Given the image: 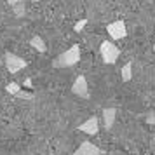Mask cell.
<instances>
[{
    "label": "cell",
    "instance_id": "obj_1",
    "mask_svg": "<svg viewBox=\"0 0 155 155\" xmlns=\"http://www.w3.org/2000/svg\"><path fill=\"white\" fill-rule=\"evenodd\" d=\"M80 61V45L78 44H73L68 51L61 52L59 56L52 61V66L54 68H68V66H73Z\"/></svg>",
    "mask_w": 155,
    "mask_h": 155
},
{
    "label": "cell",
    "instance_id": "obj_2",
    "mask_svg": "<svg viewBox=\"0 0 155 155\" xmlns=\"http://www.w3.org/2000/svg\"><path fill=\"white\" fill-rule=\"evenodd\" d=\"M99 54H101L103 63L113 64V63H117V59L120 56V49L113 42L105 40V42H101V45H99Z\"/></svg>",
    "mask_w": 155,
    "mask_h": 155
},
{
    "label": "cell",
    "instance_id": "obj_3",
    "mask_svg": "<svg viewBox=\"0 0 155 155\" xmlns=\"http://www.w3.org/2000/svg\"><path fill=\"white\" fill-rule=\"evenodd\" d=\"M71 92L78 96L80 99H89L91 98V91H89V85H87V80H85L84 75H78L75 78V82L71 85Z\"/></svg>",
    "mask_w": 155,
    "mask_h": 155
},
{
    "label": "cell",
    "instance_id": "obj_4",
    "mask_svg": "<svg viewBox=\"0 0 155 155\" xmlns=\"http://www.w3.org/2000/svg\"><path fill=\"white\" fill-rule=\"evenodd\" d=\"M5 68H7L11 73H18L21 71L23 68H26V61L19 58L18 54H12V52H5Z\"/></svg>",
    "mask_w": 155,
    "mask_h": 155
},
{
    "label": "cell",
    "instance_id": "obj_5",
    "mask_svg": "<svg viewBox=\"0 0 155 155\" xmlns=\"http://www.w3.org/2000/svg\"><path fill=\"white\" fill-rule=\"evenodd\" d=\"M106 31H108V35L112 40H120V38H124L127 35V28H126V23L122 21V19H117V21L110 23L108 26H106Z\"/></svg>",
    "mask_w": 155,
    "mask_h": 155
},
{
    "label": "cell",
    "instance_id": "obj_6",
    "mask_svg": "<svg viewBox=\"0 0 155 155\" xmlns=\"http://www.w3.org/2000/svg\"><path fill=\"white\" fill-rule=\"evenodd\" d=\"M77 131L85 133V134H91V136L98 134V131H99V119L96 117V115H92V117H89L85 122H82V124L77 127Z\"/></svg>",
    "mask_w": 155,
    "mask_h": 155
},
{
    "label": "cell",
    "instance_id": "obj_7",
    "mask_svg": "<svg viewBox=\"0 0 155 155\" xmlns=\"http://www.w3.org/2000/svg\"><path fill=\"white\" fill-rule=\"evenodd\" d=\"M105 152L101 150L99 147H96L94 143H91V141H84L80 147L73 152L71 155H103Z\"/></svg>",
    "mask_w": 155,
    "mask_h": 155
},
{
    "label": "cell",
    "instance_id": "obj_8",
    "mask_svg": "<svg viewBox=\"0 0 155 155\" xmlns=\"http://www.w3.org/2000/svg\"><path fill=\"white\" fill-rule=\"evenodd\" d=\"M103 127H105L106 131H110L115 124V119H117V110L115 108H103Z\"/></svg>",
    "mask_w": 155,
    "mask_h": 155
},
{
    "label": "cell",
    "instance_id": "obj_9",
    "mask_svg": "<svg viewBox=\"0 0 155 155\" xmlns=\"http://www.w3.org/2000/svg\"><path fill=\"white\" fill-rule=\"evenodd\" d=\"M30 44H31V47H33V49H37L38 52H45V51H47V47H45V42H44V40H42L38 35L31 37Z\"/></svg>",
    "mask_w": 155,
    "mask_h": 155
},
{
    "label": "cell",
    "instance_id": "obj_10",
    "mask_svg": "<svg viewBox=\"0 0 155 155\" xmlns=\"http://www.w3.org/2000/svg\"><path fill=\"white\" fill-rule=\"evenodd\" d=\"M133 78V64L127 63L122 66V82H129Z\"/></svg>",
    "mask_w": 155,
    "mask_h": 155
},
{
    "label": "cell",
    "instance_id": "obj_11",
    "mask_svg": "<svg viewBox=\"0 0 155 155\" xmlns=\"http://www.w3.org/2000/svg\"><path fill=\"white\" fill-rule=\"evenodd\" d=\"M5 91L9 92V94H12V96H16L18 92L21 91V85L18 84V82H11V84L5 85Z\"/></svg>",
    "mask_w": 155,
    "mask_h": 155
},
{
    "label": "cell",
    "instance_id": "obj_12",
    "mask_svg": "<svg viewBox=\"0 0 155 155\" xmlns=\"http://www.w3.org/2000/svg\"><path fill=\"white\" fill-rule=\"evenodd\" d=\"M12 11H14V14L18 16V18H23V16H25V11H26V7H25V2H21V4L14 5V7H12Z\"/></svg>",
    "mask_w": 155,
    "mask_h": 155
},
{
    "label": "cell",
    "instance_id": "obj_13",
    "mask_svg": "<svg viewBox=\"0 0 155 155\" xmlns=\"http://www.w3.org/2000/svg\"><path fill=\"white\" fill-rule=\"evenodd\" d=\"M87 25V18H84V19H80V21H77V25H75V31L77 33H80L82 30H84V26Z\"/></svg>",
    "mask_w": 155,
    "mask_h": 155
},
{
    "label": "cell",
    "instance_id": "obj_14",
    "mask_svg": "<svg viewBox=\"0 0 155 155\" xmlns=\"http://www.w3.org/2000/svg\"><path fill=\"white\" fill-rule=\"evenodd\" d=\"M16 98H25V99H28V98H31V96H30L28 92H25V91H19L18 94H16Z\"/></svg>",
    "mask_w": 155,
    "mask_h": 155
},
{
    "label": "cell",
    "instance_id": "obj_15",
    "mask_svg": "<svg viewBox=\"0 0 155 155\" xmlns=\"http://www.w3.org/2000/svg\"><path fill=\"white\" fill-rule=\"evenodd\" d=\"M147 122H148V124H152V126H155V113H150V115H148Z\"/></svg>",
    "mask_w": 155,
    "mask_h": 155
},
{
    "label": "cell",
    "instance_id": "obj_16",
    "mask_svg": "<svg viewBox=\"0 0 155 155\" xmlns=\"http://www.w3.org/2000/svg\"><path fill=\"white\" fill-rule=\"evenodd\" d=\"M21 2H25V0H7V4H9V5H12V7L18 5V4H21Z\"/></svg>",
    "mask_w": 155,
    "mask_h": 155
},
{
    "label": "cell",
    "instance_id": "obj_17",
    "mask_svg": "<svg viewBox=\"0 0 155 155\" xmlns=\"http://www.w3.org/2000/svg\"><path fill=\"white\" fill-rule=\"evenodd\" d=\"M25 87H31V80H30V78L25 80Z\"/></svg>",
    "mask_w": 155,
    "mask_h": 155
},
{
    "label": "cell",
    "instance_id": "obj_18",
    "mask_svg": "<svg viewBox=\"0 0 155 155\" xmlns=\"http://www.w3.org/2000/svg\"><path fill=\"white\" fill-rule=\"evenodd\" d=\"M153 51H155V44H153Z\"/></svg>",
    "mask_w": 155,
    "mask_h": 155
},
{
    "label": "cell",
    "instance_id": "obj_19",
    "mask_svg": "<svg viewBox=\"0 0 155 155\" xmlns=\"http://www.w3.org/2000/svg\"><path fill=\"white\" fill-rule=\"evenodd\" d=\"M148 2H153V0H148Z\"/></svg>",
    "mask_w": 155,
    "mask_h": 155
},
{
    "label": "cell",
    "instance_id": "obj_20",
    "mask_svg": "<svg viewBox=\"0 0 155 155\" xmlns=\"http://www.w3.org/2000/svg\"><path fill=\"white\" fill-rule=\"evenodd\" d=\"M33 2H38V0H33Z\"/></svg>",
    "mask_w": 155,
    "mask_h": 155
}]
</instances>
